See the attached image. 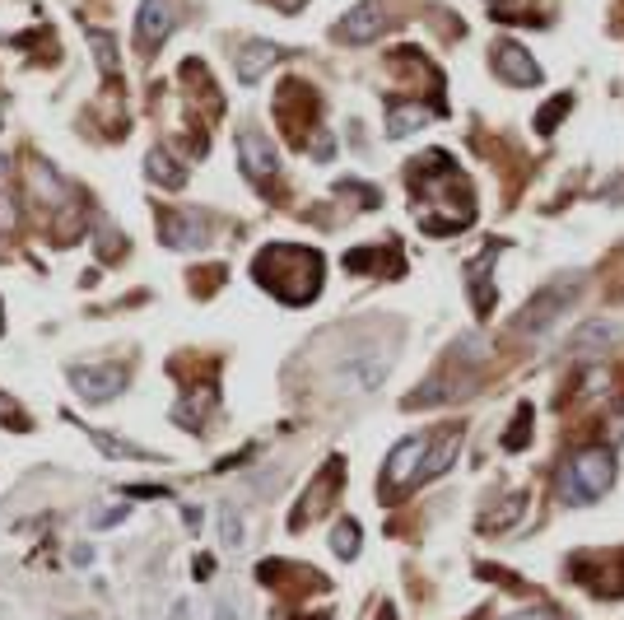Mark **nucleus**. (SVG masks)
<instances>
[{"mask_svg": "<svg viewBox=\"0 0 624 620\" xmlns=\"http://www.w3.org/2000/svg\"><path fill=\"white\" fill-rule=\"evenodd\" d=\"M173 620H186V602H177V606H173Z\"/></svg>", "mask_w": 624, "mask_h": 620, "instance_id": "obj_29", "label": "nucleus"}, {"mask_svg": "<svg viewBox=\"0 0 624 620\" xmlns=\"http://www.w3.org/2000/svg\"><path fill=\"white\" fill-rule=\"evenodd\" d=\"M10 178H15V159H10V154H0V191L10 187Z\"/></svg>", "mask_w": 624, "mask_h": 620, "instance_id": "obj_25", "label": "nucleus"}, {"mask_svg": "<svg viewBox=\"0 0 624 620\" xmlns=\"http://www.w3.org/2000/svg\"><path fill=\"white\" fill-rule=\"evenodd\" d=\"M619 336H624V327L615 318H592L569 336V355H601L610 345H619Z\"/></svg>", "mask_w": 624, "mask_h": 620, "instance_id": "obj_9", "label": "nucleus"}, {"mask_svg": "<svg viewBox=\"0 0 624 620\" xmlns=\"http://www.w3.org/2000/svg\"><path fill=\"white\" fill-rule=\"evenodd\" d=\"M419 127H428V107H419V103H401V107L387 112V136L392 140H401V136H410Z\"/></svg>", "mask_w": 624, "mask_h": 620, "instance_id": "obj_16", "label": "nucleus"}, {"mask_svg": "<svg viewBox=\"0 0 624 620\" xmlns=\"http://www.w3.org/2000/svg\"><path fill=\"white\" fill-rule=\"evenodd\" d=\"M89 47H94V56H98V70L112 80V75H116V43H112V33L94 28V33H89Z\"/></svg>", "mask_w": 624, "mask_h": 620, "instance_id": "obj_19", "label": "nucleus"}, {"mask_svg": "<svg viewBox=\"0 0 624 620\" xmlns=\"http://www.w3.org/2000/svg\"><path fill=\"white\" fill-rule=\"evenodd\" d=\"M457 452H461V430H448L434 448L424 452V467H419V476H415V485H424V481H438L452 462H457Z\"/></svg>", "mask_w": 624, "mask_h": 620, "instance_id": "obj_13", "label": "nucleus"}, {"mask_svg": "<svg viewBox=\"0 0 624 620\" xmlns=\"http://www.w3.org/2000/svg\"><path fill=\"white\" fill-rule=\"evenodd\" d=\"M159 239H164L168 248H177V252H191V248H201L210 234H206L201 215H164V224H159Z\"/></svg>", "mask_w": 624, "mask_h": 620, "instance_id": "obj_11", "label": "nucleus"}, {"mask_svg": "<svg viewBox=\"0 0 624 620\" xmlns=\"http://www.w3.org/2000/svg\"><path fill=\"white\" fill-rule=\"evenodd\" d=\"M75 564H94V551L89 546H75Z\"/></svg>", "mask_w": 624, "mask_h": 620, "instance_id": "obj_28", "label": "nucleus"}, {"mask_svg": "<svg viewBox=\"0 0 624 620\" xmlns=\"http://www.w3.org/2000/svg\"><path fill=\"white\" fill-rule=\"evenodd\" d=\"M564 112H569V94H559V98L550 103V112H540V117H536V131H555V122L564 117Z\"/></svg>", "mask_w": 624, "mask_h": 620, "instance_id": "obj_21", "label": "nucleus"}, {"mask_svg": "<svg viewBox=\"0 0 624 620\" xmlns=\"http://www.w3.org/2000/svg\"><path fill=\"white\" fill-rule=\"evenodd\" d=\"M238 164H243V173L252 178V182H266L270 173L280 168V154H276V145H270L261 131H238Z\"/></svg>", "mask_w": 624, "mask_h": 620, "instance_id": "obj_5", "label": "nucleus"}, {"mask_svg": "<svg viewBox=\"0 0 624 620\" xmlns=\"http://www.w3.org/2000/svg\"><path fill=\"white\" fill-rule=\"evenodd\" d=\"M238 80L243 85H257L261 75L270 70V66H280L285 61V47H276V43H261V37H247V43L238 47Z\"/></svg>", "mask_w": 624, "mask_h": 620, "instance_id": "obj_10", "label": "nucleus"}, {"mask_svg": "<svg viewBox=\"0 0 624 620\" xmlns=\"http://www.w3.org/2000/svg\"><path fill=\"white\" fill-rule=\"evenodd\" d=\"M377 33H387V0H359V5L336 24L340 43H373Z\"/></svg>", "mask_w": 624, "mask_h": 620, "instance_id": "obj_3", "label": "nucleus"}, {"mask_svg": "<svg viewBox=\"0 0 624 620\" xmlns=\"http://www.w3.org/2000/svg\"><path fill=\"white\" fill-rule=\"evenodd\" d=\"M70 382H75V392L89 397V401H107L116 397L126 387V369H116V364H98V369H70Z\"/></svg>", "mask_w": 624, "mask_h": 620, "instance_id": "obj_6", "label": "nucleus"}, {"mask_svg": "<svg viewBox=\"0 0 624 620\" xmlns=\"http://www.w3.org/2000/svg\"><path fill=\"white\" fill-rule=\"evenodd\" d=\"M215 620H233V602H215Z\"/></svg>", "mask_w": 624, "mask_h": 620, "instance_id": "obj_27", "label": "nucleus"}, {"mask_svg": "<svg viewBox=\"0 0 624 620\" xmlns=\"http://www.w3.org/2000/svg\"><path fill=\"white\" fill-rule=\"evenodd\" d=\"M424 452H428V443L424 439H406L392 457H387V467H382V494H392V490H410L415 485V476H419V467H424Z\"/></svg>", "mask_w": 624, "mask_h": 620, "instance_id": "obj_4", "label": "nucleus"}, {"mask_svg": "<svg viewBox=\"0 0 624 620\" xmlns=\"http://www.w3.org/2000/svg\"><path fill=\"white\" fill-rule=\"evenodd\" d=\"M122 518H126V509H107V513H98V518H94V527H116Z\"/></svg>", "mask_w": 624, "mask_h": 620, "instance_id": "obj_24", "label": "nucleus"}, {"mask_svg": "<svg viewBox=\"0 0 624 620\" xmlns=\"http://www.w3.org/2000/svg\"><path fill=\"white\" fill-rule=\"evenodd\" d=\"M173 24H177V0H145L140 15H136V37H140V47L164 43V37L173 33Z\"/></svg>", "mask_w": 624, "mask_h": 620, "instance_id": "obj_7", "label": "nucleus"}, {"mask_svg": "<svg viewBox=\"0 0 624 620\" xmlns=\"http://www.w3.org/2000/svg\"><path fill=\"white\" fill-rule=\"evenodd\" d=\"M610 485H615V452L606 443L573 452L559 467V476H555V494L564 503H573V509H578V503H597Z\"/></svg>", "mask_w": 624, "mask_h": 620, "instance_id": "obj_1", "label": "nucleus"}, {"mask_svg": "<svg viewBox=\"0 0 624 620\" xmlns=\"http://www.w3.org/2000/svg\"><path fill=\"white\" fill-rule=\"evenodd\" d=\"M145 173H149L154 187H168V191H182V187H186V168L173 159L168 149H149V154H145Z\"/></svg>", "mask_w": 624, "mask_h": 620, "instance_id": "obj_14", "label": "nucleus"}, {"mask_svg": "<svg viewBox=\"0 0 624 620\" xmlns=\"http://www.w3.org/2000/svg\"><path fill=\"white\" fill-rule=\"evenodd\" d=\"M382 378H387V364L377 355H355L340 364V387H349V392H373Z\"/></svg>", "mask_w": 624, "mask_h": 620, "instance_id": "obj_12", "label": "nucleus"}, {"mask_svg": "<svg viewBox=\"0 0 624 620\" xmlns=\"http://www.w3.org/2000/svg\"><path fill=\"white\" fill-rule=\"evenodd\" d=\"M508 620H559V611H555V606H527V611H518V615H508Z\"/></svg>", "mask_w": 624, "mask_h": 620, "instance_id": "obj_23", "label": "nucleus"}, {"mask_svg": "<svg viewBox=\"0 0 624 620\" xmlns=\"http://www.w3.org/2000/svg\"><path fill=\"white\" fill-rule=\"evenodd\" d=\"M359 541H364V536H359V523L345 518V523H336V532H331V551H336L340 560H355V555H359Z\"/></svg>", "mask_w": 624, "mask_h": 620, "instance_id": "obj_18", "label": "nucleus"}, {"mask_svg": "<svg viewBox=\"0 0 624 620\" xmlns=\"http://www.w3.org/2000/svg\"><path fill=\"white\" fill-rule=\"evenodd\" d=\"M219 541H224V551H238L243 541H247V527H243V513L233 509V503H224L219 509Z\"/></svg>", "mask_w": 624, "mask_h": 620, "instance_id": "obj_17", "label": "nucleus"}, {"mask_svg": "<svg viewBox=\"0 0 624 620\" xmlns=\"http://www.w3.org/2000/svg\"><path fill=\"white\" fill-rule=\"evenodd\" d=\"M377 620H397V615H392V611H382V615H377Z\"/></svg>", "mask_w": 624, "mask_h": 620, "instance_id": "obj_30", "label": "nucleus"}, {"mask_svg": "<svg viewBox=\"0 0 624 620\" xmlns=\"http://www.w3.org/2000/svg\"><path fill=\"white\" fill-rule=\"evenodd\" d=\"M527 430H531V406H522L518 411V424H513V434H508V448H527L522 439H527Z\"/></svg>", "mask_w": 624, "mask_h": 620, "instance_id": "obj_22", "label": "nucleus"}, {"mask_svg": "<svg viewBox=\"0 0 624 620\" xmlns=\"http://www.w3.org/2000/svg\"><path fill=\"white\" fill-rule=\"evenodd\" d=\"M522 509H527V499H522V494H513V499L503 503V509H498V513H494V518L485 523V532H498L503 523H518V513H522Z\"/></svg>", "mask_w": 624, "mask_h": 620, "instance_id": "obj_20", "label": "nucleus"}, {"mask_svg": "<svg viewBox=\"0 0 624 620\" xmlns=\"http://www.w3.org/2000/svg\"><path fill=\"white\" fill-rule=\"evenodd\" d=\"M619 406H624V401H619ZM610 434H615V439H624V411H615V415H610Z\"/></svg>", "mask_w": 624, "mask_h": 620, "instance_id": "obj_26", "label": "nucleus"}, {"mask_svg": "<svg viewBox=\"0 0 624 620\" xmlns=\"http://www.w3.org/2000/svg\"><path fill=\"white\" fill-rule=\"evenodd\" d=\"M489 266H494V248H485L480 257H476V266L466 270V280L476 285V313L485 318L489 308H494V285H489Z\"/></svg>", "mask_w": 624, "mask_h": 620, "instance_id": "obj_15", "label": "nucleus"}, {"mask_svg": "<svg viewBox=\"0 0 624 620\" xmlns=\"http://www.w3.org/2000/svg\"><path fill=\"white\" fill-rule=\"evenodd\" d=\"M578 294H582V276H559V280H550V285H545V290L522 308V313L513 318V331H518V336L550 331V327L569 313V308L578 303Z\"/></svg>", "mask_w": 624, "mask_h": 620, "instance_id": "obj_2", "label": "nucleus"}, {"mask_svg": "<svg viewBox=\"0 0 624 620\" xmlns=\"http://www.w3.org/2000/svg\"><path fill=\"white\" fill-rule=\"evenodd\" d=\"M494 61H498V75H503L508 85H518V89L540 85V66H536V56H531L522 43H498V47H494Z\"/></svg>", "mask_w": 624, "mask_h": 620, "instance_id": "obj_8", "label": "nucleus"}]
</instances>
